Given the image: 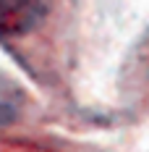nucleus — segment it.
I'll return each mask as SVG.
<instances>
[{"mask_svg": "<svg viewBox=\"0 0 149 152\" xmlns=\"http://www.w3.org/2000/svg\"><path fill=\"white\" fill-rule=\"evenodd\" d=\"M45 16L42 0H0V37H21Z\"/></svg>", "mask_w": 149, "mask_h": 152, "instance_id": "1", "label": "nucleus"}, {"mask_svg": "<svg viewBox=\"0 0 149 152\" xmlns=\"http://www.w3.org/2000/svg\"><path fill=\"white\" fill-rule=\"evenodd\" d=\"M18 100H21V92L16 89L11 81L0 79V121H11L16 115Z\"/></svg>", "mask_w": 149, "mask_h": 152, "instance_id": "2", "label": "nucleus"}]
</instances>
